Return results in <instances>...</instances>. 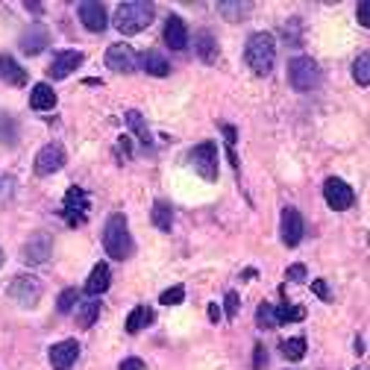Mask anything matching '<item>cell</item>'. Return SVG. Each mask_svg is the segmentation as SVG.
<instances>
[{
    "instance_id": "1",
    "label": "cell",
    "mask_w": 370,
    "mask_h": 370,
    "mask_svg": "<svg viewBox=\"0 0 370 370\" xmlns=\"http://www.w3.org/2000/svg\"><path fill=\"white\" fill-rule=\"evenodd\" d=\"M244 59L250 65L253 74H270V68H274V59H277V42L270 33H253L247 38V47H244Z\"/></svg>"
},
{
    "instance_id": "2",
    "label": "cell",
    "mask_w": 370,
    "mask_h": 370,
    "mask_svg": "<svg viewBox=\"0 0 370 370\" xmlns=\"http://www.w3.org/2000/svg\"><path fill=\"white\" fill-rule=\"evenodd\" d=\"M103 247L106 253L115 259V262H124L132 256V236H129V229H127V218L121 215V212H115V215H109L106 226H103Z\"/></svg>"
},
{
    "instance_id": "3",
    "label": "cell",
    "mask_w": 370,
    "mask_h": 370,
    "mask_svg": "<svg viewBox=\"0 0 370 370\" xmlns=\"http://www.w3.org/2000/svg\"><path fill=\"white\" fill-rule=\"evenodd\" d=\"M153 6L150 4H141V0H127V4L118 6V12H115V30H118L121 35H135L141 33L153 24Z\"/></svg>"
},
{
    "instance_id": "4",
    "label": "cell",
    "mask_w": 370,
    "mask_h": 370,
    "mask_svg": "<svg viewBox=\"0 0 370 370\" xmlns=\"http://www.w3.org/2000/svg\"><path fill=\"white\" fill-rule=\"evenodd\" d=\"M288 83L294 86L297 91H311L320 86V68L315 59L308 56H297V59L288 62Z\"/></svg>"
},
{
    "instance_id": "5",
    "label": "cell",
    "mask_w": 370,
    "mask_h": 370,
    "mask_svg": "<svg viewBox=\"0 0 370 370\" xmlns=\"http://www.w3.org/2000/svg\"><path fill=\"white\" fill-rule=\"evenodd\" d=\"M191 165L206 183H215L218 180V144L215 141L197 144L191 150Z\"/></svg>"
},
{
    "instance_id": "6",
    "label": "cell",
    "mask_w": 370,
    "mask_h": 370,
    "mask_svg": "<svg viewBox=\"0 0 370 370\" xmlns=\"http://www.w3.org/2000/svg\"><path fill=\"white\" fill-rule=\"evenodd\" d=\"M62 215H65V221H68L74 229L86 224V218H88V194H86L83 188H76V185H71V188H68Z\"/></svg>"
},
{
    "instance_id": "7",
    "label": "cell",
    "mask_w": 370,
    "mask_h": 370,
    "mask_svg": "<svg viewBox=\"0 0 370 370\" xmlns=\"http://www.w3.org/2000/svg\"><path fill=\"white\" fill-rule=\"evenodd\" d=\"M323 197H326L329 209L344 212V209H349V206L356 203V191L349 188L344 180H338V177H329V180L323 183Z\"/></svg>"
},
{
    "instance_id": "8",
    "label": "cell",
    "mask_w": 370,
    "mask_h": 370,
    "mask_svg": "<svg viewBox=\"0 0 370 370\" xmlns=\"http://www.w3.org/2000/svg\"><path fill=\"white\" fill-rule=\"evenodd\" d=\"M9 297L24 306V308H35L38 306V297H42V282L35 277H18L12 285H9Z\"/></svg>"
},
{
    "instance_id": "9",
    "label": "cell",
    "mask_w": 370,
    "mask_h": 370,
    "mask_svg": "<svg viewBox=\"0 0 370 370\" xmlns=\"http://www.w3.org/2000/svg\"><path fill=\"white\" fill-rule=\"evenodd\" d=\"M106 68L115 71V74H132L135 68H139V56H135V50L129 45H112L106 50Z\"/></svg>"
},
{
    "instance_id": "10",
    "label": "cell",
    "mask_w": 370,
    "mask_h": 370,
    "mask_svg": "<svg viewBox=\"0 0 370 370\" xmlns=\"http://www.w3.org/2000/svg\"><path fill=\"white\" fill-rule=\"evenodd\" d=\"M83 62H86V53H80V50H62V53L53 56V62L47 65V74L53 76V80H62V76L74 74Z\"/></svg>"
},
{
    "instance_id": "11",
    "label": "cell",
    "mask_w": 370,
    "mask_h": 370,
    "mask_svg": "<svg viewBox=\"0 0 370 370\" xmlns=\"http://www.w3.org/2000/svg\"><path fill=\"white\" fill-rule=\"evenodd\" d=\"M62 165H65V147L62 144H45L35 156V173H42V177L56 173Z\"/></svg>"
},
{
    "instance_id": "12",
    "label": "cell",
    "mask_w": 370,
    "mask_h": 370,
    "mask_svg": "<svg viewBox=\"0 0 370 370\" xmlns=\"http://www.w3.org/2000/svg\"><path fill=\"white\" fill-rule=\"evenodd\" d=\"M282 244L285 247H297L303 241V232H306V224H303V215L297 209H282Z\"/></svg>"
},
{
    "instance_id": "13",
    "label": "cell",
    "mask_w": 370,
    "mask_h": 370,
    "mask_svg": "<svg viewBox=\"0 0 370 370\" xmlns=\"http://www.w3.org/2000/svg\"><path fill=\"white\" fill-rule=\"evenodd\" d=\"M80 21L86 30L91 33H103L106 24H109V15H106V6L103 4H97V0H86V4H80Z\"/></svg>"
},
{
    "instance_id": "14",
    "label": "cell",
    "mask_w": 370,
    "mask_h": 370,
    "mask_svg": "<svg viewBox=\"0 0 370 370\" xmlns=\"http://www.w3.org/2000/svg\"><path fill=\"white\" fill-rule=\"evenodd\" d=\"M76 356H80V344L71 341V338L50 347V364H53V370H71L74 362H76Z\"/></svg>"
},
{
    "instance_id": "15",
    "label": "cell",
    "mask_w": 370,
    "mask_h": 370,
    "mask_svg": "<svg viewBox=\"0 0 370 370\" xmlns=\"http://www.w3.org/2000/svg\"><path fill=\"white\" fill-rule=\"evenodd\" d=\"M165 45L170 50H185L188 47V27L180 15H170L165 24Z\"/></svg>"
},
{
    "instance_id": "16",
    "label": "cell",
    "mask_w": 370,
    "mask_h": 370,
    "mask_svg": "<svg viewBox=\"0 0 370 370\" xmlns=\"http://www.w3.org/2000/svg\"><path fill=\"white\" fill-rule=\"evenodd\" d=\"M50 250H53V241L50 236H45V232H38V236H33L24 247V262L30 265H38V262H47L50 259Z\"/></svg>"
},
{
    "instance_id": "17",
    "label": "cell",
    "mask_w": 370,
    "mask_h": 370,
    "mask_svg": "<svg viewBox=\"0 0 370 370\" xmlns=\"http://www.w3.org/2000/svg\"><path fill=\"white\" fill-rule=\"evenodd\" d=\"M112 285V270H109V265H94L91 267V274H88V279H86V294L88 297H100L103 291Z\"/></svg>"
},
{
    "instance_id": "18",
    "label": "cell",
    "mask_w": 370,
    "mask_h": 370,
    "mask_svg": "<svg viewBox=\"0 0 370 370\" xmlns=\"http://www.w3.org/2000/svg\"><path fill=\"white\" fill-rule=\"evenodd\" d=\"M47 42H50V33H47L42 24H35V27H30V30L21 35V50L30 53V56H35V53H42V50L47 47Z\"/></svg>"
},
{
    "instance_id": "19",
    "label": "cell",
    "mask_w": 370,
    "mask_h": 370,
    "mask_svg": "<svg viewBox=\"0 0 370 370\" xmlns=\"http://www.w3.org/2000/svg\"><path fill=\"white\" fill-rule=\"evenodd\" d=\"M0 76H4L6 86H15V88H21V86L27 83V71L18 65L12 56H6V53L0 56Z\"/></svg>"
},
{
    "instance_id": "20",
    "label": "cell",
    "mask_w": 370,
    "mask_h": 370,
    "mask_svg": "<svg viewBox=\"0 0 370 370\" xmlns=\"http://www.w3.org/2000/svg\"><path fill=\"white\" fill-rule=\"evenodd\" d=\"M97 318H100V300L97 297H83L80 303H76V323H80L83 329H91Z\"/></svg>"
},
{
    "instance_id": "21",
    "label": "cell",
    "mask_w": 370,
    "mask_h": 370,
    "mask_svg": "<svg viewBox=\"0 0 370 370\" xmlns=\"http://www.w3.org/2000/svg\"><path fill=\"white\" fill-rule=\"evenodd\" d=\"M30 106H33L35 112H50V109H56V91H53L47 83H38V86L33 88V94H30Z\"/></svg>"
},
{
    "instance_id": "22",
    "label": "cell",
    "mask_w": 370,
    "mask_h": 370,
    "mask_svg": "<svg viewBox=\"0 0 370 370\" xmlns=\"http://www.w3.org/2000/svg\"><path fill=\"white\" fill-rule=\"evenodd\" d=\"M139 65H141L150 76H168V71H170V62L165 59L162 53H156V50L141 53V56H139Z\"/></svg>"
},
{
    "instance_id": "23",
    "label": "cell",
    "mask_w": 370,
    "mask_h": 370,
    "mask_svg": "<svg viewBox=\"0 0 370 370\" xmlns=\"http://www.w3.org/2000/svg\"><path fill=\"white\" fill-rule=\"evenodd\" d=\"M153 320H156V315H153L150 306H135V308L129 311V318H127V333H129V335L141 333V329L150 326Z\"/></svg>"
},
{
    "instance_id": "24",
    "label": "cell",
    "mask_w": 370,
    "mask_h": 370,
    "mask_svg": "<svg viewBox=\"0 0 370 370\" xmlns=\"http://www.w3.org/2000/svg\"><path fill=\"white\" fill-rule=\"evenodd\" d=\"M153 226L162 229V232H170L173 226V209L168 200H156L153 203Z\"/></svg>"
},
{
    "instance_id": "25",
    "label": "cell",
    "mask_w": 370,
    "mask_h": 370,
    "mask_svg": "<svg viewBox=\"0 0 370 370\" xmlns=\"http://www.w3.org/2000/svg\"><path fill=\"white\" fill-rule=\"evenodd\" d=\"M197 56H200L203 62H209V65L218 59V42H215V38H212V33H209V30H203V33L197 35Z\"/></svg>"
},
{
    "instance_id": "26",
    "label": "cell",
    "mask_w": 370,
    "mask_h": 370,
    "mask_svg": "<svg viewBox=\"0 0 370 370\" xmlns=\"http://www.w3.org/2000/svg\"><path fill=\"white\" fill-rule=\"evenodd\" d=\"M218 12L226 18V21H241V18H247V12H250V4H238V0H221Z\"/></svg>"
},
{
    "instance_id": "27",
    "label": "cell",
    "mask_w": 370,
    "mask_h": 370,
    "mask_svg": "<svg viewBox=\"0 0 370 370\" xmlns=\"http://www.w3.org/2000/svg\"><path fill=\"white\" fill-rule=\"evenodd\" d=\"M127 124H129V129H132L135 135H139V139H141L144 144H150L153 135H150V127H147V121L141 118V112H139V109H129V112H127Z\"/></svg>"
},
{
    "instance_id": "28",
    "label": "cell",
    "mask_w": 370,
    "mask_h": 370,
    "mask_svg": "<svg viewBox=\"0 0 370 370\" xmlns=\"http://www.w3.org/2000/svg\"><path fill=\"white\" fill-rule=\"evenodd\" d=\"M274 315H277V323H297L306 318V308L303 306H288L282 303L279 308H274Z\"/></svg>"
},
{
    "instance_id": "29",
    "label": "cell",
    "mask_w": 370,
    "mask_h": 370,
    "mask_svg": "<svg viewBox=\"0 0 370 370\" xmlns=\"http://www.w3.org/2000/svg\"><path fill=\"white\" fill-rule=\"evenodd\" d=\"M279 349H282V356H285V359L300 362V359L306 356V338H300V335H297V338H285Z\"/></svg>"
},
{
    "instance_id": "30",
    "label": "cell",
    "mask_w": 370,
    "mask_h": 370,
    "mask_svg": "<svg viewBox=\"0 0 370 370\" xmlns=\"http://www.w3.org/2000/svg\"><path fill=\"white\" fill-rule=\"evenodd\" d=\"M353 76H356V83L359 86H367L370 83V53H359V59L353 62Z\"/></svg>"
},
{
    "instance_id": "31",
    "label": "cell",
    "mask_w": 370,
    "mask_h": 370,
    "mask_svg": "<svg viewBox=\"0 0 370 370\" xmlns=\"http://www.w3.org/2000/svg\"><path fill=\"white\" fill-rule=\"evenodd\" d=\"M76 303H80V291H76V288H65L62 294H59V303H56V308H59L62 315H68V311L76 308Z\"/></svg>"
},
{
    "instance_id": "32",
    "label": "cell",
    "mask_w": 370,
    "mask_h": 370,
    "mask_svg": "<svg viewBox=\"0 0 370 370\" xmlns=\"http://www.w3.org/2000/svg\"><path fill=\"white\" fill-rule=\"evenodd\" d=\"M256 323H259V329H274V326H277L274 306H270V303H262V306L256 308Z\"/></svg>"
},
{
    "instance_id": "33",
    "label": "cell",
    "mask_w": 370,
    "mask_h": 370,
    "mask_svg": "<svg viewBox=\"0 0 370 370\" xmlns=\"http://www.w3.org/2000/svg\"><path fill=\"white\" fill-rule=\"evenodd\" d=\"M183 300H185V288H183V285L165 288V291H162V297H159V303H162V306H180Z\"/></svg>"
},
{
    "instance_id": "34",
    "label": "cell",
    "mask_w": 370,
    "mask_h": 370,
    "mask_svg": "<svg viewBox=\"0 0 370 370\" xmlns=\"http://www.w3.org/2000/svg\"><path fill=\"white\" fill-rule=\"evenodd\" d=\"M238 303H241V297L236 294V291H229L226 303H224V315H226V318H236V315H238Z\"/></svg>"
},
{
    "instance_id": "35",
    "label": "cell",
    "mask_w": 370,
    "mask_h": 370,
    "mask_svg": "<svg viewBox=\"0 0 370 370\" xmlns=\"http://www.w3.org/2000/svg\"><path fill=\"white\" fill-rule=\"evenodd\" d=\"M311 291H315V294H318L323 303H329V300H333V294H329V285H326L323 279H315V282H311Z\"/></svg>"
},
{
    "instance_id": "36",
    "label": "cell",
    "mask_w": 370,
    "mask_h": 370,
    "mask_svg": "<svg viewBox=\"0 0 370 370\" xmlns=\"http://www.w3.org/2000/svg\"><path fill=\"white\" fill-rule=\"evenodd\" d=\"M288 279L291 282H303L306 279V265H291L288 267Z\"/></svg>"
},
{
    "instance_id": "37",
    "label": "cell",
    "mask_w": 370,
    "mask_h": 370,
    "mask_svg": "<svg viewBox=\"0 0 370 370\" xmlns=\"http://www.w3.org/2000/svg\"><path fill=\"white\" fill-rule=\"evenodd\" d=\"M356 12H359V24H362V27H370V4H367V0H362Z\"/></svg>"
},
{
    "instance_id": "38",
    "label": "cell",
    "mask_w": 370,
    "mask_h": 370,
    "mask_svg": "<svg viewBox=\"0 0 370 370\" xmlns=\"http://www.w3.org/2000/svg\"><path fill=\"white\" fill-rule=\"evenodd\" d=\"M265 362H267V349L259 344V347H256V356H253V364H256V370H262Z\"/></svg>"
},
{
    "instance_id": "39",
    "label": "cell",
    "mask_w": 370,
    "mask_h": 370,
    "mask_svg": "<svg viewBox=\"0 0 370 370\" xmlns=\"http://www.w3.org/2000/svg\"><path fill=\"white\" fill-rule=\"evenodd\" d=\"M121 370H147V367H144V362H141V359H135V356H132V359H124Z\"/></svg>"
},
{
    "instance_id": "40",
    "label": "cell",
    "mask_w": 370,
    "mask_h": 370,
    "mask_svg": "<svg viewBox=\"0 0 370 370\" xmlns=\"http://www.w3.org/2000/svg\"><path fill=\"white\" fill-rule=\"evenodd\" d=\"M224 135H226V147L232 150V147H236V127H229V124H224Z\"/></svg>"
},
{
    "instance_id": "41",
    "label": "cell",
    "mask_w": 370,
    "mask_h": 370,
    "mask_svg": "<svg viewBox=\"0 0 370 370\" xmlns=\"http://www.w3.org/2000/svg\"><path fill=\"white\" fill-rule=\"evenodd\" d=\"M209 318H212V320H215V323H218V320L224 318V311L218 308V303H209Z\"/></svg>"
},
{
    "instance_id": "42",
    "label": "cell",
    "mask_w": 370,
    "mask_h": 370,
    "mask_svg": "<svg viewBox=\"0 0 370 370\" xmlns=\"http://www.w3.org/2000/svg\"><path fill=\"white\" fill-rule=\"evenodd\" d=\"M118 153H129V139H127V135H121V139H118Z\"/></svg>"
},
{
    "instance_id": "43",
    "label": "cell",
    "mask_w": 370,
    "mask_h": 370,
    "mask_svg": "<svg viewBox=\"0 0 370 370\" xmlns=\"http://www.w3.org/2000/svg\"><path fill=\"white\" fill-rule=\"evenodd\" d=\"M24 6H27V9H33V12H42V4H35V0H33V4H30V0H27Z\"/></svg>"
},
{
    "instance_id": "44",
    "label": "cell",
    "mask_w": 370,
    "mask_h": 370,
    "mask_svg": "<svg viewBox=\"0 0 370 370\" xmlns=\"http://www.w3.org/2000/svg\"><path fill=\"white\" fill-rule=\"evenodd\" d=\"M353 349H356V353L362 356V353H364V341H362V338H356V347H353Z\"/></svg>"
},
{
    "instance_id": "45",
    "label": "cell",
    "mask_w": 370,
    "mask_h": 370,
    "mask_svg": "<svg viewBox=\"0 0 370 370\" xmlns=\"http://www.w3.org/2000/svg\"><path fill=\"white\" fill-rule=\"evenodd\" d=\"M0 265H4V250H0Z\"/></svg>"
}]
</instances>
